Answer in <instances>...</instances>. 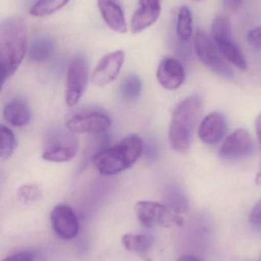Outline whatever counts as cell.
<instances>
[{
    "label": "cell",
    "instance_id": "21",
    "mask_svg": "<svg viewBox=\"0 0 261 261\" xmlns=\"http://www.w3.org/2000/svg\"><path fill=\"white\" fill-rule=\"evenodd\" d=\"M176 31L178 36L183 41H189L193 35V15L187 6H183L179 9Z\"/></svg>",
    "mask_w": 261,
    "mask_h": 261
},
{
    "label": "cell",
    "instance_id": "4",
    "mask_svg": "<svg viewBox=\"0 0 261 261\" xmlns=\"http://www.w3.org/2000/svg\"><path fill=\"white\" fill-rule=\"evenodd\" d=\"M211 38L222 56L240 70L248 67L246 59L239 44L234 41L231 23L228 18L218 16L211 24Z\"/></svg>",
    "mask_w": 261,
    "mask_h": 261
},
{
    "label": "cell",
    "instance_id": "28",
    "mask_svg": "<svg viewBox=\"0 0 261 261\" xmlns=\"http://www.w3.org/2000/svg\"><path fill=\"white\" fill-rule=\"evenodd\" d=\"M34 256L32 253L28 252H20L17 254H13L10 257H7L3 261H33Z\"/></svg>",
    "mask_w": 261,
    "mask_h": 261
},
{
    "label": "cell",
    "instance_id": "1",
    "mask_svg": "<svg viewBox=\"0 0 261 261\" xmlns=\"http://www.w3.org/2000/svg\"><path fill=\"white\" fill-rule=\"evenodd\" d=\"M28 32L20 18H9L0 24L1 86L16 71L27 50Z\"/></svg>",
    "mask_w": 261,
    "mask_h": 261
},
{
    "label": "cell",
    "instance_id": "18",
    "mask_svg": "<svg viewBox=\"0 0 261 261\" xmlns=\"http://www.w3.org/2000/svg\"><path fill=\"white\" fill-rule=\"evenodd\" d=\"M55 42L51 37H40L29 47V58L32 62L43 63L50 59L55 52Z\"/></svg>",
    "mask_w": 261,
    "mask_h": 261
},
{
    "label": "cell",
    "instance_id": "6",
    "mask_svg": "<svg viewBox=\"0 0 261 261\" xmlns=\"http://www.w3.org/2000/svg\"><path fill=\"white\" fill-rule=\"evenodd\" d=\"M194 43L198 57L208 68L222 78L234 79L232 69L227 64L212 39L205 32L201 30L196 32Z\"/></svg>",
    "mask_w": 261,
    "mask_h": 261
},
{
    "label": "cell",
    "instance_id": "3",
    "mask_svg": "<svg viewBox=\"0 0 261 261\" xmlns=\"http://www.w3.org/2000/svg\"><path fill=\"white\" fill-rule=\"evenodd\" d=\"M144 149L142 138L131 135L116 145L98 152L93 158V164L101 174L113 176L132 167L140 158Z\"/></svg>",
    "mask_w": 261,
    "mask_h": 261
},
{
    "label": "cell",
    "instance_id": "9",
    "mask_svg": "<svg viewBox=\"0 0 261 261\" xmlns=\"http://www.w3.org/2000/svg\"><path fill=\"white\" fill-rule=\"evenodd\" d=\"M111 119L99 111L83 112L74 115L66 122V128L72 133L100 134L108 130Z\"/></svg>",
    "mask_w": 261,
    "mask_h": 261
},
{
    "label": "cell",
    "instance_id": "15",
    "mask_svg": "<svg viewBox=\"0 0 261 261\" xmlns=\"http://www.w3.org/2000/svg\"><path fill=\"white\" fill-rule=\"evenodd\" d=\"M137 10L130 24L132 32L138 34L154 24L161 12V0H139Z\"/></svg>",
    "mask_w": 261,
    "mask_h": 261
},
{
    "label": "cell",
    "instance_id": "22",
    "mask_svg": "<svg viewBox=\"0 0 261 261\" xmlns=\"http://www.w3.org/2000/svg\"><path fill=\"white\" fill-rule=\"evenodd\" d=\"M142 90L140 78L136 74L126 76L121 82L120 92L123 99L127 101H134L139 97Z\"/></svg>",
    "mask_w": 261,
    "mask_h": 261
},
{
    "label": "cell",
    "instance_id": "31",
    "mask_svg": "<svg viewBox=\"0 0 261 261\" xmlns=\"http://www.w3.org/2000/svg\"><path fill=\"white\" fill-rule=\"evenodd\" d=\"M176 261H202L193 254H185L177 259Z\"/></svg>",
    "mask_w": 261,
    "mask_h": 261
},
{
    "label": "cell",
    "instance_id": "10",
    "mask_svg": "<svg viewBox=\"0 0 261 261\" xmlns=\"http://www.w3.org/2000/svg\"><path fill=\"white\" fill-rule=\"evenodd\" d=\"M51 223L55 234L64 239H75L79 231V222L75 212L69 205H58L52 210Z\"/></svg>",
    "mask_w": 261,
    "mask_h": 261
},
{
    "label": "cell",
    "instance_id": "29",
    "mask_svg": "<svg viewBox=\"0 0 261 261\" xmlns=\"http://www.w3.org/2000/svg\"><path fill=\"white\" fill-rule=\"evenodd\" d=\"M224 4L231 10H237L242 6L243 0H223Z\"/></svg>",
    "mask_w": 261,
    "mask_h": 261
},
{
    "label": "cell",
    "instance_id": "19",
    "mask_svg": "<svg viewBox=\"0 0 261 261\" xmlns=\"http://www.w3.org/2000/svg\"><path fill=\"white\" fill-rule=\"evenodd\" d=\"M122 244L127 251L139 254H145L151 248L153 239L146 234H124Z\"/></svg>",
    "mask_w": 261,
    "mask_h": 261
},
{
    "label": "cell",
    "instance_id": "25",
    "mask_svg": "<svg viewBox=\"0 0 261 261\" xmlns=\"http://www.w3.org/2000/svg\"><path fill=\"white\" fill-rule=\"evenodd\" d=\"M17 197L21 203H32L38 202L42 198V191L35 184H25L18 188Z\"/></svg>",
    "mask_w": 261,
    "mask_h": 261
},
{
    "label": "cell",
    "instance_id": "23",
    "mask_svg": "<svg viewBox=\"0 0 261 261\" xmlns=\"http://www.w3.org/2000/svg\"><path fill=\"white\" fill-rule=\"evenodd\" d=\"M70 0H38L30 9V15L35 17H45L60 10Z\"/></svg>",
    "mask_w": 261,
    "mask_h": 261
},
{
    "label": "cell",
    "instance_id": "8",
    "mask_svg": "<svg viewBox=\"0 0 261 261\" xmlns=\"http://www.w3.org/2000/svg\"><path fill=\"white\" fill-rule=\"evenodd\" d=\"M254 150L252 137L248 130L239 128L227 137L219 155L225 161H240L251 156Z\"/></svg>",
    "mask_w": 261,
    "mask_h": 261
},
{
    "label": "cell",
    "instance_id": "34",
    "mask_svg": "<svg viewBox=\"0 0 261 261\" xmlns=\"http://www.w3.org/2000/svg\"><path fill=\"white\" fill-rule=\"evenodd\" d=\"M260 261H261V257H260Z\"/></svg>",
    "mask_w": 261,
    "mask_h": 261
},
{
    "label": "cell",
    "instance_id": "16",
    "mask_svg": "<svg viewBox=\"0 0 261 261\" xmlns=\"http://www.w3.org/2000/svg\"><path fill=\"white\" fill-rule=\"evenodd\" d=\"M98 8L109 28L124 34L128 30L124 10L117 0H98Z\"/></svg>",
    "mask_w": 261,
    "mask_h": 261
},
{
    "label": "cell",
    "instance_id": "26",
    "mask_svg": "<svg viewBox=\"0 0 261 261\" xmlns=\"http://www.w3.org/2000/svg\"><path fill=\"white\" fill-rule=\"evenodd\" d=\"M247 40L253 48L261 50V25L251 29L247 35Z\"/></svg>",
    "mask_w": 261,
    "mask_h": 261
},
{
    "label": "cell",
    "instance_id": "32",
    "mask_svg": "<svg viewBox=\"0 0 261 261\" xmlns=\"http://www.w3.org/2000/svg\"><path fill=\"white\" fill-rule=\"evenodd\" d=\"M255 182L257 185L261 186V161L259 165L258 170H257V175H256Z\"/></svg>",
    "mask_w": 261,
    "mask_h": 261
},
{
    "label": "cell",
    "instance_id": "11",
    "mask_svg": "<svg viewBox=\"0 0 261 261\" xmlns=\"http://www.w3.org/2000/svg\"><path fill=\"white\" fill-rule=\"evenodd\" d=\"M124 58L123 50H116L103 57L92 73L93 84L103 87L113 82L121 71Z\"/></svg>",
    "mask_w": 261,
    "mask_h": 261
},
{
    "label": "cell",
    "instance_id": "2",
    "mask_svg": "<svg viewBox=\"0 0 261 261\" xmlns=\"http://www.w3.org/2000/svg\"><path fill=\"white\" fill-rule=\"evenodd\" d=\"M202 108V98L199 95L185 98L175 108L169 128V141L176 152L185 153L191 147Z\"/></svg>",
    "mask_w": 261,
    "mask_h": 261
},
{
    "label": "cell",
    "instance_id": "17",
    "mask_svg": "<svg viewBox=\"0 0 261 261\" xmlns=\"http://www.w3.org/2000/svg\"><path fill=\"white\" fill-rule=\"evenodd\" d=\"M3 117L9 125L21 127L29 123L31 112L29 106L19 99L9 101L3 109Z\"/></svg>",
    "mask_w": 261,
    "mask_h": 261
},
{
    "label": "cell",
    "instance_id": "20",
    "mask_svg": "<svg viewBox=\"0 0 261 261\" xmlns=\"http://www.w3.org/2000/svg\"><path fill=\"white\" fill-rule=\"evenodd\" d=\"M167 205L178 214L185 213L188 210V202L184 192L179 187L172 186L165 191Z\"/></svg>",
    "mask_w": 261,
    "mask_h": 261
},
{
    "label": "cell",
    "instance_id": "12",
    "mask_svg": "<svg viewBox=\"0 0 261 261\" xmlns=\"http://www.w3.org/2000/svg\"><path fill=\"white\" fill-rule=\"evenodd\" d=\"M78 141L67 135H58L50 142L42 153V158L51 162H67L75 158L78 152Z\"/></svg>",
    "mask_w": 261,
    "mask_h": 261
},
{
    "label": "cell",
    "instance_id": "5",
    "mask_svg": "<svg viewBox=\"0 0 261 261\" xmlns=\"http://www.w3.org/2000/svg\"><path fill=\"white\" fill-rule=\"evenodd\" d=\"M134 210L139 223L146 228L158 225L171 228L183 225V219L180 215L159 202L139 201L135 205Z\"/></svg>",
    "mask_w": 261,
    "mask_h": 261
},
{
    "label": "cell",
    "instance_id": "14",
    "mask_svg": "<svg viewBox=\"0 0 261 261\" xmlns=\"http://www.w3.org/2000/svg\"><path fill=\"white\" fill-rule=\"evenodd\" d=\"M156 77L159 84L165 90H177L185 81V70L177 60L165 58L158 66Z\"/></svg>",
    "mask_w": 261,
    "mask_h": 261
},
{
    "label": "cell",
    "instance_id": "30",
    "mask_svg": "<svg viewBox=\"0 0 261 261\" xmlns=\"http://www.w3.org/2000/svg\"><path fill=\"white\" fill-rule=\"evenodd\" d=\"M256 134H257V140L261 150V113L257 117L255 122Z\"/></svg>",
    "mask_w": 261,
    "mask_h": 261
},
{
    "label": "cell",
    "instance_id": "24",
    "mask_svg": "<svg viewBox=\"0 0 261 261\" xmlns=\"http://www.w3.org/2000/svg\"><path fill=\"white\" fill-rule=\"evenodd\" d=\"M0 135H1L0 155L2 159L7 160L12 156L16 147V140L12 130L3 125L0 127Z\"/></svg>",
    "mask_w": 261,
    "mask_h": 261
},
{
    "label": "cell",
    "instance_id": "33",
    "mask_svg": "<svg viewBox=\"0 0 261 261\" xmlns=\"http://www.w3.org/2000/svg\"><path fill=\"white\" fill-rule=\"evenodd\" d=\"M193 1H202V0H193Z\"/></svg>",
    "mask_w": 261,
    "mask_h": 261
},
{
    "label": "cell",
    "instance_id": "13",
    "mask_svg": "<svg viewBox=\"0 0 261 261\" xmlns=\"http://www.w3.org/2000/svg\"><path fill=\"white\" fill-rule=\"evenodd\" d=\"M228 124L225 116L221 113H210L201 122L199 137L204 144L216 145L226 135Z\"/></svg>",
    "mask_w": 261,
    "mask_h": 261
},
{
    "label": "cell",
    "instance_id": "27",
    "mask_svg": "<svg viewBox=\"0 0 261 261\" xmlns=\"http://www.w3.org/2000/svg\"><path fill=\"white\" fill-rule=\"evenodd\" d=\"M250 221L256 225H261V199L253 208L250 215Z\"/></svg>",
    "mask_w": 261,
    "mask_h": 261
},
{
    "label": "cell",
    "instance_id": "7",
    "mask_svg": "<svg viewBox=\"0 0 261 261\" xmlns=\"http://www.w3.org/2000/svg\"><path fill=\"white\" fill-rule=\"evenodd\" d=\"M88 73V64L82 57H77L70 63L65 84V102L68 107L76 105L85 92Z\"/></svg>",
    "mask_w": 261,
    "mask_h": 261
}]
</instances>
